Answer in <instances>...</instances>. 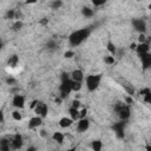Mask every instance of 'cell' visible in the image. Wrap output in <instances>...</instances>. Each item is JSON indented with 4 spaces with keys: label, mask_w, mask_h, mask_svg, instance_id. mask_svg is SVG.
<instances>
[{
    "label": "cell",
    "mask_w": 151,
    "mask_h": 151,
    "mask_svg": "<svg viewBox=\"0 0 151 151\" xmlns=\"http://www.w3.org/2000/svg\"><path fill=\"white\" fill-rule=\"evenodd\" d=\"M91 31L88 28H81V29H77L73 33L70 34L68 37V42L71 46H79L81 42H84L88 35H90Z\"/></svg>",
    "instance_id": "1"
},
{
    "label": "cell",
    "mask_w": 151,
    "mask_h": 151,
    "mask_svg": "<svg viewBox=\"0 0 151 151\" xmlns=\"http://www.w3.org/2000/svg\"><path fill=\"white\" fill-rule=\"evenodd\" d=\"M100 81H101V76L100 74H90V76H87L85 78L86 88L90 92H93V91H96L99 87Z\"/></svg>",
    "instance_id": "2"
},
{
    "label": "cell",
    "mask_w": 151,
    "mask_h": 151,
    "mask_svg": "<svg viewBox=\"0 0 151 151\" xmlns=\"http://www.w3.org/2000/svg\"><path fill=\"white\" fill-rule=\"evenodd\" d=\"M59 92H60V97L64 99L65 97H67L71 92H72V87H71V77L70 74L66 73V77H63L61 84L59 85Z\"/></svg>",
    "instance_id": "3"
},
{
    "label": "cell",
    "mask_w": 151,
    "mask_h": 151,
    "mask_svg": "<svg viewBox=\"0 0 151 151\" xmlns=\"http://www.w3.org/2000/svg\"><path fill=\"white\" fill-rule=\"evenodd\" d=\"M117 113H118V116H119V118L124 122V120H126V119H129L130 118V116H131V110H130V106H129V104H120L118 107H117Z\"/></svg>",
    "instance_id": "4"
},
{
    "label": "cell",
    "mask_w": 151,
    "mask_h": 151,
    "mask_svg": "<svg viewBox=\"0 0 151 151\" xmlns=\"http://www.w3.org/2000/svg\"><path fill=\"white\" fill-rule=\"evenodd\" d=\"M25 104H26V99H25V97H24L22 94L17 93V94L13 96V98H12V105H13L15 109L21 110V109L25 107Z\"/></svg>",
    "instance_id": "5"
},
{
    "label": "cell",
    "mask_w": 151,
    "mask_h": 151,
    "mask_svg": "<svg viewBox=\"0 0 151 151\" xmlns=\"http://www.w3.org/2000/svg\"><path fill=\"white\" fill-rule=\"evenodd\" d=\"M131 24H132V27H133L134 31H137L138 33H145V31H146V22L143 19H138V18L132 19Z\"/></svg>",
    "instance_id": "6"
},
{
    "label": "cell",
    "mask_w": 151,
    "mask_h": 151,
    "mask_svg": "<svg viewBox=\"0 0 151 151\" xmlns=\"http://www.w3.org/2000/svg\"><path fill=\"white\" fill-rule=\"evenodd\" d=\"M34 113L35 114H38V116H40V117H45L46 114H47V112H48V107H47V105L44 103V101H40V100H38V104H37V106L34 107Z\"/></svg>",
    "instance_id": "7"
},
{
    "label": "cell",
    "mask_w": 151,
    "mask_h": 151,
    "mask_svg": "<svg viewBox=\"0 0 151 151\" xmlns=\"http://www.w3.org/2000/svg\"><path fill=\"white\" fill-rule=\"evenodd\" d=\"M90 127V120L85 117V118H79L77 120V131L83 133V132H86Z\"/></svg>",
    "instance_id": "8"
},
{
    "label": "cell",
    "mask_w": 151,
    "mask_h": 151,
    "mask_svg": "<svg viewBox=\"0 0 151 151\" xmlns=\"http://www.w3.org/2000/svg\"><path fill=\"white\" fill-rule=\"evenodd\" d=\"M22 145H24L22 136L19 134V133L14 134L13 138L11 139V146H12V149H13V150H19V149L22 147Z\"/></svg>",
    "instance_id": "9"
},
{
    "label": "cell",
    "mask_w": 151,
    "mask_h": 151,
    "mask_svg": "<svg viewBox=\"0 0 151 151\" xmlns=\"http://www.w3.org/2000/svg\"><path fill=\"white\" fill-rule=\"evenodd\" d=\"M42 124V117L35 114L28 119V127L29 129H38Z\"/></svg>",
    "instance_id": "10"
},
{
    "label": "cell",
    "mask_w": 151,
    "mask_h": 151,
    "mask_svg": "<svg viewBox=\"0 0 151 151\" xmlns=\"http://www.w3.org/2000/svg\"><path fill=\"white\" fill-rule=\"evenodd\" d=\"M140 57V61H142V66L144 70H147V68H151V53L147 52L145 54H142L139 55Z\"/></svg>",
    "instance_id": "11"
},
{
    "label": "cell",
    "mask_w": 151,
    "mask_h": 151,
    "mask_svg": "<svg viewBox=\"0 0 151 151\" xmlns=\"http://www.w3.org/2000/svg\"><path fill=\"white\" fill-rule=\"evenodd\" d=\"M70 77H71L72 80H74V81H80V83H83V80L85 79L84 73H83V71H81L80 68L73 70V71L70 73Z\"/></svg>",
    "instance_id": "12"
},
{
    "label": "cell",
    "mask_w": 151,
    "mask_h": 151,
    "mask_svg": "<svg viewBox=\"0 0 151 151\" xmlns=\"http://www.w3.org/2000/svg\"><path fill=\"white\" fill-rule=\"evenodd\" d=\"M136 52H137L139 55H142V54H145V53L150 52V47H149V44H147V42H137Z\"/></svg>",
    "instance_id": "13"
},
{
    "label": "cell",
    "mask_w": 151,
    "mask_h": 151,
    "mask_svg": "<svg viewBox=\"0 0 151 151\" xmlns=\"http://www.w3.org/2000/svg\"><path fill=\"white\" fill-rule=\"evenodd\" d=\"M73 123H74V120H73L71 117H63V118L59 119V126L63 127V129H67V127H70Z\"/></svg>",
    "instance_id": "14"
},
{
    "label": "cell",
    "mask_w": 151,
    "mask_h": 151,
    "mask_svg": "<svg viewBox=\"0 0 151 151\" xmlns=\"http://www.w3.org/2000/svg\"><path fill=\"white\" fill-rule=\"evenodd\" d=\"M52 139H53L55 143H58V144H63L64 140H65V134H64L63 132H60V131H55V132H53V134H52Z\"/></svg>",
    "instance_id": "15"
},
{
    "label": "cell",
    "mask_w": 151,
    "mask_h": 151,
    "mask_svg": "<svg viewBox=\"0 0 151 151\" xmlns=\"http://www.w3.org/2000/svg\"><path fill=\"white\" fill-rule=\"evenodd\" d=\"M68 113H70V117L76 122V120H78L79 118H80V110L79 109H77V107H73V106H71L70 109H68Z\"/></svg>",
    "instance_id": "16"
},
{
    "label": "cell",
    "mask_w": 151,
    "mask_h": 151,
    "mask_svg": "<svg viewBox=\"0 0 151 151\" xmlns=\"http://www.w3.org/2000/svg\"><path fill=\"white\" fill-rule=\"evenodd\" d=\"M113 130H114V133L117 134L118 138H123L124 137V127H123V124H116L113 126Z\"/></svg>",
    "instance_id": "17"
},
{
    "label": "cell",
    "mask_w": 151,
    "mask_h": 151,
    "mask_svg": "<svg viewBox=\"0 0 151 151\" xmlns=\"http://www.w3.org/2000/svg\"><path fill=\"white\" fill-rule=\"evenodd\" d=\"M7 64H8V66H11V67L18 66V64H19V57H18L17 54L11 55V57L8 58V60H7Z\"/></svg>",
    "instance_id": "18"
},
{
    "label": "cell",
    "mask_w": 151,
    "mask_h": 151,
    "mask_svg": "<svg viewBox=\"0 0 151 151\" xmlns=\"http://www.w3.org/2000/svg\"><path fill=\"white\" fill-rule=\"evenodd\" d=\"M81 14L85 18H92L94 15V11L91 7H83L81 8Z\"/></svg>",
    "instance_id": "19"
},
{
    "label": "cell",
    "mask_w": 151,
    "mask_h": 151,
    "mask_svg": "<svg viewBox=\"0 0 151 151\" xmlns=\"http://www.w3.org/2000/svg\"><path fill=\"white\" fill-rule=\"evenodd\" d=\"M9 147H12L11 146V140L8 142L5 138H2L1 142H0V150L1 151H9Z\"/></svg>",
    "instance_id": "20"
},
{
    "label": "cell",
    "mask_w": 151,
    "mask_h": 151,
    "mask_svg": "<svg viewBox=\"0 0 151 151\" xmlns=\"http://www.w3.org/2000/svg\"><path fill=\"white\" fill-rule=\"evenodd\" d=\"M71 87H72V92H79L83 87V83L80 81H74L71 79Z\"/></svg>",
    "instance_id": "21"
},
{
    "label": "cell",
    "mask_w": 151,
    "mask_h": 151,
    "mask_svg": "<svg viewBox=\"0 0 151 151\" xmlns=\"http://www.w3.org/2000/svg\"><path fill=\"white\" fill-rule=\"evenodd\" d=\"M91 147H92L94 151H100L101 147H103V143H101V140H99V139L93 140V142L91 143Z\"/></svg>",
    "instance_id": "22"
},
{
    "label": "cell",
    "mask_w": 151,
    "mask_h": 151,
    "mask_svg": "<svg viewBox=\"0 0 151 151\" xmlns=\"http://www.w3.org/2000/svg\"><path fill=\"white\" fill-rule=\"evenodd\" d=\"M103 60H104V63H105L106 65H113V64L116 63V59H114V55H113V54H107V55H105Z\"/></svg>",
    "instance_id": "23"
},
{
    "label": "cell",
    "mask_w": 151,
    "mask_h": 151,
    "mask_svg": "<svg viewBox=\"0 0 151 151\" xmlns=\"http://www.w3.org/2000/svg\"><path fill=\"white\" fill-rule=\"evenodd\" d=\"M12 118H13L15 122H20V120L22 119V114H21L20 111L17 109V110H14V111L12 112Z\"/></svg>",
    "instance_id": "24"
},
{
    "label": "cell",
    "mask_w": 151,
    "mask_h": 151,
    "mask_svg": "<svg viewBox=\"0 0 151 151\" xmlns=\"http://www.w3.org/2000/svg\"><path fill=\"white\" fill-rule=\"evenodd\" d=\"M63 6V1L61 0H53L51 2V8L52 9H59Z\"/></svg>",
    "instance_id": "25"
},
{
    "label": "cell",
    "mask_w": 151,
    "mask_h": 151,
    "mask_svg": "<svg viewBox=\"0 0 151 151\" xmlns=\"http://www.w3.org/2000/svg\"><path fill=\"white\" fill-rule=\"evenodd\" d=\"M22 28V21H20V20H17V21H14V24L12 25V29L13 31H20Z\"/></svg>",
    "instance_id": "26"
},
{
    "label": "cell",
    "mask_w": 151,
    "mask_h": 151,
    "mask_svg": "<svg viewBox=\"0 0 151 151\" xmlns=\"http://www.w3.org/2000/svg\"><path fill=\"white\" fill-rule=\"evenodd\" d=\"M107 51L110 52V54H113L114 55V53H116V51H117V48H116V45L113 44V42H109L107 44Z\"/></svg>",
    "instance_id": "27"
},
{
    "label": "cell",
    "mask_w": 151,
    "mask_h": 151,
    "mask_svg": "<svg viewBox=\"0 0 151 151\" xmlns=\"http://www.w3.org/2000/svg\"><path fill=\"white\" fill-rule=\"evenodd\" d=\"M15 18V11L14 9H9L6 13V19H14Z\"/></svg>",
    "instance_id": "28"
},
{
    "label": "cell",
    "mask_w": 151,
    "mask_h": 151,
    "mask_svg": "<svg viewBox=\"0 0 151 151\" xmlns=\"http://www.w3.org/2000/svg\"><path fill=\"white\" fill-rule=\"evenodd\" d=\"M138 42H146L145 33H138Z\"/></svg>",
    "instance_id": "29"
},
{
    "label": "cell",
    "mask_w": 151,
    "mask_h": 151,
    "mask_svg": "<svg viewBox=\"0 0 151 151\" xmlns=\"http://www.w3.org/2000/svg\"><path fill=\"white\" fill-rule=\"evenodd\" d=\"M144 97V101L147 103V104H151V91H149L146 94L143 96Z\"/></svg>",
    "instance_id": "30"
},
{
    "label": "cell",
    "mask_w": 151,
    "mask_h": 151,
    "mask_svg": "<svg viewBox=\"0 0 151 151\" xmlns=\"http://www.w3.org/2000/svg\"><path fill=\"white\" fill-rule=\"evenodd\" d=\"M92 1V4L94 5V6H101V5H104L107 0H91Z\"/></svg>",
    "instance_id": "31"
},
{
    "label": "cell",
    "mask_w": 151,
    "mask_h": 151,
    "mask_svg": "<svg viewBox=\"0 0 151 151\" xmlns=\"http://www.w3.org/2000/svg\"><path fill=\"white\" fill-rule=\"evenodd\" d=\"M64 57L67 58V59H70V58L74 57V52H73V51H66V52L64 53Z\"/></svg>",
    "instance_id": "32"
},
{
    "label": "cell",
    "mask_w": 151,
    "mask_h": 151,
    "mask_svg": "<svg viewBox=\"0 0 151 151\" xmlns=\"http://www.w3.org/2000/svg\"><path fill=\"white\" fill-rule=\"evenodd\" d=\"M80 101L78 100V99H73L72 100V104H71V106H73V107H77V109H79V106H80Z\"/></svg>",
    "instance_id": "33"
},
{
    "label": "cell",
    "mask_w": 151,
    "mask_h": 151,
    "mask_svg": "<svg viewBox=\"0 0 151 151\" xmlns=\"http://www.w3.org/2000/svg\"><path fill=\"white\" fill-rule=\"evenodd\" d=\"M87 114V110L86 109H81L80 110V118H85Z\"/></svg>",
    "instance_id": "34"
},
{
    "label": "cell",
    "mask_w": 151,
    "mask_h": 151,
    "mask_svg": "<svg viewBox=\"0 0 151 151\" xmlns=\"http://www.w3.org/2000/svg\"><path fill=\"white\" fill-rule=\"evenodd\" d=\"M37 104H38V100H37V99L33 100V101L31 103V105H29V109H31V110H34V107L37 106Z\"/></svg>",
    "instance_id": "35"
},
{
    "label": "cell",
    "mask_w": 151,
    "mask_h": 151,
    "mask_svg": "<svg viewBox=\"0 0 151 151\" xmlns=\"http://www.w3.org/2000/svg\"><path fill=\"white\" fill-rule=\"evenodd\" d=\"M25 2L27 5H34L35 2H38V0H25Z\"/></svg>",
    "instance_id": "36"
},
{
    "label": "cell",
    "mask_w": 151,
    "mask_h": 151,
    "mask_svg": "<svg viewBox=\"0 0 151 151\" xmlns=\"http://www.w3.org/2000/svg\"><path fill=\"white\" fill-rule=\"evenodd\" d=\"M6 83H7V84H14V83H15V79H13V78H7V79H6Z\"/></svg>",
    "instance_id": "37"
},
{
    "label": "cell",
    "mask_w": 151,
    "mask_h": 151,
    "mask_svg": "<svg viewBox=\"0 0 151 151\" xmlns=\"http://www.w3.org/2000/svg\"><path fill=\"white\" fill-rule=\"evenodd\" d=\"M136 47H137V44H136V42H132V44L130 45V48H131V50H134V51H136Z\"/></svg>",
    "instance_id": "38"
},
{
    "label": "cell",
    "mask_w": 151,
    "mask_h": 151,
    "mask_svg": "<svg viewBox=\"0 0 151 151\" xmlns=\"http://www.w3.org/2000/svg\"><path fill=\"white\" fill-rule=\"evenodd\" d=\"M149 11L151 12V2H150V5H149Z\"/></svg>",
    "instance_id": "39"
},
{
    "label": "cell",
    "mask_w": 151,
    "mask_h": 151,
    "mask_svg": "<svg viewBox=\"0 0 151 151\" xmlns=\"http://www.w3.org/2000/svg\"><path fill=\"white\" fill-rule=\"evenodd\" d=\"M138 1H142V0H138Z\"/></svg>",
    "instance_id": "40"
}]
</instances>
